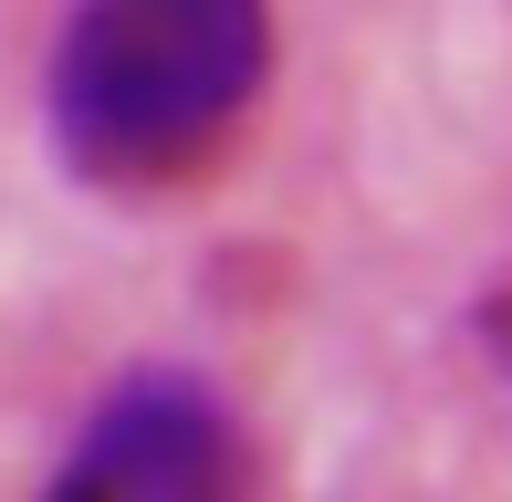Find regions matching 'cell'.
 Segmentation results:
<instances>
[{"label":"cell","instance_id":"obj_1","mask_svg":"<svg viewBox=\"0 0 512 502\" xmlns=\"http://www.w3.org/2000/svg\"><path fill=\"white\" fill-rule=\"evenodd\" d=\"M272 84V0H74L42 116L74 178L178 189Z\"/></svg>","mask_w":512,"mask_h":502},{"label":"cell","instance_id":"obj_2","mask_svg":"<svg viewBox=\"0 0 512 502\" xmlns=\"http://www.w3.org/2000/svg\"><path fill=\"white\" fill-rule=\"evenodd\" d=\"M42 502H262V461L209 377L147 367L95 398Z\"/></svg>","mask_w":512,"mask_h":502},{"label":"cell","instance_id":"obj_3","mask_svg":"<svg viewBox=\"0 0 512 502\" xmlns=\"http://www.w3.org/2000/svg\"><path fill=\"white\" fill-rule=\"evenodd\" d=\"M481 335H492V356H502V377H512V293H502L492 314H481Z\"/></svg>","mask_w":512,"mask_h":502}]
</instances>
